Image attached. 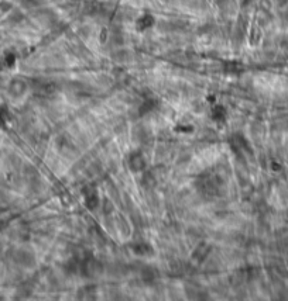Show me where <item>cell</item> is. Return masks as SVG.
<instances>
[{
  "label": "cell",
  "mask_w": 288,
  "mask_h": 301,
  "mask_svg": "<svg viewBox=\"0 0 288 301\" xmlns=\"http://www.w3.org/2000/svg\"><path fill=\"white\" fill-rule=\"evenodd\" d=\"M129 168L133 172H143L146 169V159L140 150H136L129 157Z\"/></svg>",
  "instance_id": "cell-4"
},
{
  "label": "cell",
  "mask_w": 288,
  "mask_h": 301,
  "mask_svg": "<svg viewBox=\"0 0 288 301\" xmlns=\"http://www.w3.org/2000/svg\"><path fill=\"white\" fill-rule=\"evenodd\" d=\"M132 251L139 255V256H150L153 255V248L148 245L147 242H135L132 244Z\"/></svg>",
  "instance_id": "cell-6"
},
{
  "label": "cell",
  "mask_w": 288,
  "mask_h": 301,
  "mask_svg": "<svg viewBox=\"0 0 288 301\" xmlns=\"http://www.w3.org/2000/svg\"><path fill=\"white\" fill-rule=\"evenodd\" d=\"M177 131H184V133H190V131H192V127L191 126H177V128H175Z\"/></svg>",
  "instance_id": "cell-12"
},
{
  "label": "cell",
  "mask_w": 288,
  "mask_h": 301,
  "mask_svg": "<svg viewBox=\"0 0 288 301\" xmlns=\"http://www.w3.org/2000/svg\"><path fill=\"white\" fill-rule=\"evenodd\" d=\"M155 277H157V270L153 269L151 266H146V267L141 270V279H143V282H146V283H153L154 280H155Z\"/></svg>",
  "instance_id": "cell-8"
},
{
  "label": "cell",
  "mask_w": 288,
  "mask_h": 301,
  "mask_svg": "<svg viewBox=\"0 0 288 301\" xmlns=\"http://www.w3.org/2000/svg\"><path fill=\"white\" fill-rule=\"evenodd\" d=\"M84 197H85V205L88 210H96L98 208L100 199H99V194L95 187H88V189H85Z\"/></svg>",
  "instance_id": "cell-3"
},
{
  "label": "cell",
  "mask_w": 288,
  "mask_h": 301,
  "mask_svg": "<svg viewBox=\"0 0 288 301\" xmlns=\"http://www.w3.org/2000/svg\"><path fill=\"white\" fill-rule=\"evenodd\" d=\"M196 187L205 196H215L221 190L222 182L216 175L206 173V175H202L196 180Z\"/></svg>",
  "instance_id": "cell-1"
},
{
  "label": "cell",
  "mask_w": 288,
  "mask_h": 301,
  "mask_svg": "<svg viewBox=\"0 0 288 301\" xmlns=\"http://www.w3.org/2000/svg\"><path fill=\"white\" fill-rule=\"evenodd\" d=\"M153 109H155V100H153V99H148V100H146V102L141 104L139 113H140L141 115H144V114H147V113H150Z\"/></svg>",
  "instance_id": "cell-10"
},
{
  "label": "cell",
  "mask_w": 288,
  "mask_h": 301,
  "mask_svg": "<svg viewBox=\"0 0 288 301\" xmlns=\"http://www.w3.org/2000/svg\"><path fill=\"white\" fill-rule=\"evenodd\" d=\"M27 89V84L24 83V80H13L12 86H10V92L13 96H21Z\"/></svg>",
  "instance_id": "cell-9"
},
{
  "label": "cell",
  "mask_w": 288,
  "mask_h": 301,
  "mask_svg": "<svg viewBox=\"0 0 288 301\" xmlns=\"http://www.w3.org/2000/svg\"><path fill=\"white\" fill-rule=\"evenodd\" d=\"M211 249H212V248L209 247L208 244H205V242L199 244V245H198V247L195 248L194 253H192V259L196 260L198 263H202L203 260L206 259V258L209 256V253H211Z\"/></svg>",
  "instance_id": "cell-5"
},
{
  "label": "cell",
  "mask_w": 288,
  "mask_h": 301,
  "mask_svg": "<svg viewBox=\"0 0 288 301\" xmlns=\"http://www.w3.org/2000/svg\"><path fill=\"white\" fill-rule=\"evenodd\" d=\"M80 270L84 277H95L103 272V266L99 260L93 258H86L80 266Z\"/></svg>",
  "instance_id": "cell-2"
},
{
  "label": "cell",
  "mask_w": 288,
  "mask_h": 301,
  "mask_svg": "<svg viewBox=\"0 0 288 301\" xmlns=\"http://www.w3.org/2000/svg\"><path fill=\"white\" fill-rule=\"evenodd\" d=\"M212 120L216 121V123H222V121H225L226 118V109L221 106V104H216L212 107Z\"/></svg>",
  "instance_id": "cell-7"
},
{
  "label": "cell",
  "mask_w": 288,
  "mask_h": 301,
  "mask_svg": "<svg viewBox=\"0 0 288 301\" xmlns=\"http://www.w3.org/2000/svg\"><path fill=\"white\" fill-rule=\"evenodd\" d=\"M9 111L6 110V107H2L0 106V128H3V127L6 126L7 120H9Z\"/></svg>",
  "instance_id": "cell-11"
}]
</instances>
